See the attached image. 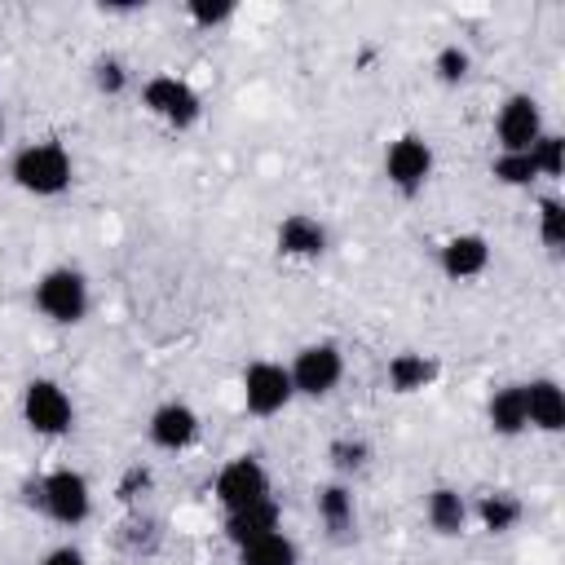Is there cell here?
<instances>
[{
    "label": "cell",
    "mask_w": 565,
    "mask_h": 565,
    "mask_svg": "<svg viewBox=\"0 0 565 565\" xmlns=\"http://www.w3.org/2000/svg\"><path fill=\"white\" fill-rule=\"evenodd\" d=\"M119 543L132 552V556H154L159 547H163V521L159 516H150L146 508H132L124 521H119Z\"/></svg>",
    "instance_id": "22"
},
{
    "label": "cell",
    "mask_w": 565,
    "mask_h": 565,
    "mask_svg": "<svg viewBox=\"0 0 565 565\" xmlns=\"http://www.w3.org/2000/svg\"><path fill=\"white\" fill-rule=\"evenodd\" d=\"M137 102H141V110L150 119H159L172 132H190L203 119V93L185 75H172V71L146 75L141 88H137Z\"/></svg>",
    "instance_id": "4"
},
{
    "label": "cell",
    "mask_w": 565,
    "mask_h": 565,
    "mask_svg": "<svg viewBox=\"0 0 565 565\" xmlns=\"http://www.w3.org/2000/svg\"><path fill=\"white\" fill-rule=\"evenodd\" d=\"M490 177H494L499 185H508V190H530V185L539 181L530 150H516V154H503V150H499V154L490 159Z\"/></svg>",
    "instance_id": "27"
},
{
    "label": "cell",
    "mask_w": 565,
    "mask_h": 565,
    "mask_svg": "<svg viewBox=\"0 0 565 565\" xmlns=\"http://www.w3.org/2000/svg\"><path fill=\"white\" fill-rule=\"evenodd\" d=\"M530 159H534L539 181H561V172H565V137L547 128V132L530 146Z\"/></svg>",
    "instance_id": "29"
},
{
    "label": "cell",
    "mask_w": 565,
    "mask_h": 565,
    "mask_svg": "<svg viewBox=\"0 0 565 565\" xmlns=\"http://www.w3.org/2000/svg\"><path fill=\"white\" fill-rule=\"evenodd\" d=\"M437 380H441V362H437L433 353H419V349H402V353H393L388 366H384V384H388V393H397V397H415V393L433 388Z\"/></svg>",
    "instance_id": "16"
},
{
    "label": "cell",
    "mask_w": 565,
    "mask_h": 565,
    "mask_svg": "<svg viewBox=\"0 0 565 565\" xmlns=\"http://www.w3.org/2000/svg\"><path fill=\"white\" fill-rule=\"evenodd\" d=\"M472 508V521L486 530V534H512L521 521H525V503L516 490H481L477 499H468Z\"/></svg>",
    "instance_id": "18"
},
{
    "label": "cell",
    "mask_w": 565,
    "mask_h": 565,
    "mask_svg": "<svg viewBox=\"0 0 565 565\" xmlns=\"http://www.w3.org/2000/svg\"><path fill=\"white\" fill-rule=\"evenodd\" d=\"M424 525H428L437 539H459V534H468V525H472L468 494L455 490V486H433V490L424 494Z\"/></svg>",
    "instance_id": "17"
},
{
    "label": "cell",
    "mask_w": 565,
    "mask_h": 565,
    "mask_svg": "<svg viewBox=\"0 0 565 565\" xmlns=\"http://www.w3.org/2000/svg\"><path fill=\"white\" fill-rule=\"evenodd\" d=\"M287 375H291L296 397L322 402V397H331L344 384V349L335 340H309V344H300L291 353Z\"/></svg>",
    "instance_id": "6"
},
{
    "label": "cell",
    "mask_w": 565,
    "mask_h": 565,
    "mask_svg": "<svg viewBox=\"0 0 565 565\" xmlns=\"http://www.w3.org/2000/svg\"><path fill=\"white\" fill-rule=\"evenodd\" d=\"M35 565H88V556H84L75 543H57V547H49Z\"/></svg>",
    "instance_id": "31"
},
{
    "label": "cell",
    "mask_w": 565,
    "mask_h": 565,
    "mask_svg": "<svg viewBox=\"0 0 565 565\" xmlns=\"http://www.w3.org/2000/svg\"><path fill=\"white\" fill-rule=\"evenodd\" d=\"M543 132H547V124H543V106H539V97H530V93H508V97L499 102V115H494V141H499L503 154L530 150Z\"/></svg>",
    "instance_id": "10"
},
{
    "label": "cell",
    "mask_w": 565,
    "mask_h": 565,
    "mask_svg": "<svg viewBox=\"0 0 565 565\" xmlns=\"http://www.w3.org/2000/svg\"><path fill=\"white\" fill-rule=\"evenodd\" d=\"M150 490H154V472H150L146 463H128V468L119 472V481H115V499H119L128 512L141 508Z\"/></svg>",
    "instance_id": "30"
},
{
    "label": "cell",
    "mask_w": 565,
    "mask_h": 565,
    "mask_svg": "<svg viewBox=\"0 0 565 565\" xmlns=\"http://www.w3.org/2000/svg\"><path fill=\"white\" fill-rule=\"evenodd\" d=\"M212 499L221 503V512H243V508H256V503H269L274 499V477L269 468L260 463V455H234L216 468L212 477Z\"/></svg>",
    "instance_id": "7"
},
{
    "label": "cell",
    "mask_w": 565,
    "mask_h": 565,
    "mask_svg": "<svg viewBox=\"0 0 565 565\" xmlns=\"http://www.w3.org/2000/svg\"><path fill=\"white\" fill-rule=\"evenodd\" d=\"M525 384V424L543 437H556L565 428V388L552 375H534L521 380Z\"/></svg>",
    "instance_id": "15"
},
{
    "label": "cell",
    "mask_w": 565,
    "mask_h": 565,
    "mask_svg": "<svg viewBox=\"0 0 565 565\" xmlns=\"http://www.w3.org/2000/svg\"><path fill=\"white\" fill-rule=\"evenodd\" d=\"M490 256L494 252H490V238L486 234L459 230V234H450L437 247V269H441L446 282H472V278H481L490 269Z\"/></svg>",
    "instance_id": "12"
},
{
    "label": "cell",
    "mask_w": 565,
    "mask_h": 565,
    "mask_svg": "<svg viewBox=\"0 0 565 565\" xmlns=\"http://www.w3.org/2000/svg\"><path fill=\"white\" fill-rule=\"evenodd\" d=\"M221 530H225L230 547H243V543H252V539H260V534H269V530H282V508H278V499H269V503L230 512V516L221 521Z\"/></svg>",
    "instance_id": "20"
},
{
    "label": "cell",
    "mask_w": 565,
    "mask_h": 565,
    "mask_svg": "<svg viewBox=\"0 0 565 565\" xmlns=\"http://www.w3.org/2000/svg\"><path fill=\"white\" fill-rule=\"evenodd\" d=\"M0 141H4V106H0Z\"/></svg>",
    "instance_id": "32"
},
{
    "label": "cell",
    "mask_w": 565,
    "mask_h": 565,
    "mask_svg": "<svg viewBox=\"0 0 565 565\" xmlns=\"http://www.w3.org/2000/svg\"><path fill=\"white\" fill-rule=\"evenodd\" d=\"M31 305L53 327H79L93 309V287L79 265H49L31 282Z\"/></svg>",
    "instance_id": "2"
},
{
    "label": "cell",
    "mask_w": 565,
    "mask_h": 565,
    "mask_svg": "<svg viewBox=\"0 0 565 565\" xmlns=\"http://www.w3.org/2000/svg\"><path fill=\"white\" fill-rule=\"evenodd\" d=\"M331 247V230L309 212H287L274 230V252L282 260H322Z\"/></svg>",
    "instance_id": "14"
},
{
    "label": "cell",
    "mask_w": 565,
    "mask_h": 565,
    "mask_svg": "<svg viewBox=\"0 0 565 565\" xmlns=\"http://www.w3.org/2000/svg\"><path fill=\"white\" fill-rule=\"evenodd\" d=\"M486 428L494 437H521V433H530V424H525V384L521 380L490 388V397H486Z\"/></svg>",
    "instance_id": "19"
},
{
    "label": "cell",
    "mask_w": 565,
    "mask_h": 565,
    "mask_svg": "<svg viewBox=\"0 0 565 565\" xmlns=\"http://www.w3.org/2000/svg\"><path fill=\"white\" fill-rule=\"evenodd\" d=\"M433 168H437V154H433V141L424 132H397L384 146V181L402 199L424 194L433 181Z\"/></svg>",
    "instance_id": "8"
},
{
    "label": "cell",
    "mask_w": 565,
    "mask_h": 565,
    "mask_svg": "<svg viewBox=\"0 0 565 565\" xmlns=\"http://www.w3.org/2000/svg\"><path fill=\"white\" fill-rule=\"evenodd\" d=\"M9 181L31 194V199H57L75 185V159L62 141L40 137V141H22L9 154Z\"/></svg>",
    "instance_id": "1"
},
{
    "label": "cell",
    "mask_w": 565,
    "mask_h": 565,
    "mask_svg": "<svg viewBox=\"0 0 565 565\" xmlns=\"http://www.w3.org/2000/svg\"><path fill=\"white\" fill-rule=\"evenodd\" d=\"M31 508H35L44 521H53V525L75 530V525H84V521L93 516V481H88L79 468L57 463V468H49L44 477H35V486H31Z\"/></svg>",
    "instance_id": "3"
},
{
    "label": "cell",
    "mask_w": 565,
    "mask_h": 565,
    "mask_svg": "<svg viewBox=\"0 0 565 565\" xmlns=\"http://www.w3.org/2000/svg\"><path fill=\"white\" fill-rule=\"evenodd\" d=\"M534 230H539V243H543L552 256L565 252V199H561V194H543V199H539Z\"/></svg>",
    "instance_id": "25"
},
{
    "label": "cell",
    "mask_w": 565,
    "mask_h": 565,
    "mask_svg": "<svg viewBox=\"0 0 565 565\" xmlns=\"http://www.w3.org/2000/svg\"><path fill=\"white\" fill-rule=\"evenodd\" d=\"M327 463L335 468L340 481H344V477H358V472L371 468V441L358 437V433H340V437L327 441Z\"/></svg>",
    "instance_id": "23"
},
{
    "label": "cell",
    "mask_w": 565,
    "mask_h": 565,
    "mask_svg": "<svg viewBox=\"0 0 565 565\" xmlns=\"http://www.w3.org/2000/svg\"><path fill=\"white\" fill-rule=\"evenodd\" d=\"M88 79H93V88H97L102 97H124V93L132 88V66H128L119 53H97Z\"/></svg>",
    "instance_id": "24"
},
{
    "label": "cell",
    "mask_w": 565,
    "mask_h": 565,
    "mask_svg": "<svg viewBox=\"0 0 565 565\" xmlns=\"http://www.w3.org/2000/svg\"><path fill=\"white\" fill-rule=\"evenodd\" d=\"M313 512H318V525L331 543H349L358 539V499H353V486L331 477L322 486H313Z\"/></svg>",
    "instance_id": "13"
},
{
    "label": "cell",
    "mask_w": 565,
    "mask_h": 565,
    "mask_svg": "<svg viewBox=\"0 0 565 565\" xmlns=\"http://www.w3.org/2000/svg\"><path fill=\"white\" fill-rule=\"evenodd\" d=\"M238 397H243V411H247L252 419H274V415H282V411L296 402L287 362L252 358V362L243 366V375H238Z\"/></svg>",
    "instance_id": "9"
},
{
    "label": "cell",
    "mask_w": 565,
    "mask_h": 565,
    "mask_svg": "<svg viewBox=\"0 0 565 565\" xmlns=\"http://www.w3.org/2000/svg\"><path fill=\"white\" fill-rule=\"evenodd\" d=\"M433 79L441 84V88H459L468 75H472V53L459 44V40H450V44H441L437 53H433Z\"/></svg>",
    "instance_id": "26"
},
{
    "label": "cell",
    "mask_w": 565,
    "mask_h": 565,
    "mask_svg": "<svg viewBox=\"0 0 565 565\" xmlns=\"http://www.w3.org/2000/svg\"><path fill=\"white\" fill-rule=\"evenodd\" d=\"M238 565H300V543L287 530H269L243 547H234Z\"/></svg>",
    "instance_id": "21"
},
{
    "label": "cell",
    "mask_w": 565,
    "mask_h": 565,
    "mask_svg": "<svg viewBox=\"0 0 565 565\" xmlns=\"http://www.w3.org/2000/svg\"><path fill=\"white\" fill-rule=\"evenodd\" d=\"M18 415H22L26 433H35L44 441H62V437L75 433V397L53 375H35V380L22 384Z\"/></svg>",
    "instance_id": "5"
},
{
    "label": "cell",
    "mask_w": 565,
    "mask_h": 565,
    "mask_svg": "<svg viewBox=\"0 0 565 565\" xmlns=\"http://www.w3.org/2000/svg\"><path fill=\"white\" fill-rule=\"evenodd\" d=\"M199 433H203V419H199V411H194L190 402H181V397L159 402V406L150 411V419H146V441H150L154 450H163V455H185V450L199 441Z\"/></svg>",
    "instance_id": "11"
},
{
    "label": "cell",
    "mask_w": 565,
    "mask_h": 565,
    "mask_svg": "<svg viewBox=\"0 0 565 565\" xmlns=\"http://www.w3.org/2000/svg\"><path fill=\"white\" fill-rule=\"evenodd\" d=\"M234 13H238L234 0H185V4H181V18H185L194 31H221V26L234 22Z\"/></svg>",
    "instance_id": "28"
}]
</instances>
